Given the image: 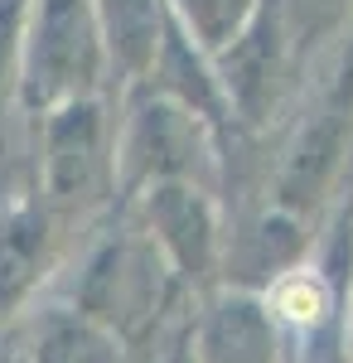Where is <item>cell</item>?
I'll return each instance as SVG.
<instances>
[{"instance_id":"obj_6","label":"cell","mask_w":353,"mask_h":363,"mask_svg":"<svg viewBox=\"0 0 353 363\" xmlns=\"http://www.w3.org/2000/svg\"><path fill=\"white\" fill-rule=\"evenodd\" d=\"M49 242H54V213L44 208L39 189L0 208V315H10V306H20L29 286L44 277Z\"/></svg>"},{"instance_id":"obj_1","label":"cell","mask_w":353,"mask_h":363,"mask_svg":"<svg viewBox=\"0 0 353 363\" xmlns=\"http://www.w3.org/2000/svg\"><path fill=\"white\" fill-rule=\"evenodd\" d=\"M107 73V44L92 0H29L20 29V102L49 112L78 97H97Z\"/></svg>"},{"instance_id":"obj_3","label":"cell","mask_w":353,"mask_h":363,"mask_svg":"<svg viewBox=\"0 0 353 363\" xmlns=\"http://www.w3.org/2000/svg\"><path fill=\"white\" fill-rule=\"evenodd\" d=\"M116 140L97 97H78L44 112V145H39V199L49 213H87L107 203L116 189L111 169Z\"/></svg>"},{"instance_id":"obj_8","label":"cell","mask_w":353,"mask_h":363,"mask_svg":"<svg viewBox=\"0 0 353 363\" xmlns=\"http://www.w3.org/2000/svg\"><path fill=\"white\" fill-rule=\"evenodd\" d=\"M247 10H252V0H174V20L194 34V44L203 54H218L237 34Z\"/></svg>"},{"instance_id":"obj_7","label":"cell","mask_w":353,"mask_h":363,"mask_svg":"<svg viewBox=\"0 0 353 363\" xmlns=\"http://www.w3.org/2000/svg\"><path fill=\"white\" fill-rule=\"evenodd\" d=\"M164 0H92V15L102 25V44L126 73V83H140L155 63L164 29Z\"/></svg>"},{"instance_id":"obj_2","label":"cell","mask_w":353,"mask_h":363,"mask_svg":"<svg viewBox=\"0 0 353 363\" xmlns=\"http://www.w3.org/2000/svg\"><path fill=\"white\" fill-rule=\"evenodd\" d=\"M111 169H116V189L126 199L160 179L208 189L218 174V140L184 102L164 97L150 83H136V102L111 150Z\"/></svg>"},{"instance_id":"obj_5","label":"cell","mask_w":353,"mask_h":363,"mask_svg":"<svg viewBox=\"0 0 353 363\" xmlns=\"http://www.w3.org/2000/svg\"><path fill=\"white\" fill-rule=\"evenodd\" d=\"M136 199L140 228L164 257V267H174L179 277H208L218 272V213L208 203V189L198 184H179V179H160L145 184Z\"/></svg>"},{"instance_id":"obj_4","label":"cell","mask_w":353,"mask_h":363,"mask_svg":"<svg viewBox=\"0 0 353 363\" xmlns=\"http://www.w3.org/2000/svg\"><path fill=\"white\" fill-rule=\"evenodd\" d=\"M286 68V0H252L237 34L218 49V83L232 116L242 121H267L271 87Z\"/></svg>"},{"instance_id":"obj_9","label":"cell","mask_w":353,"mask_h":363,"mask_svg":"<svg viewBox=\"0 0 353 363\" xmlns=\"http://www.w3.org/2000/svg\"><path fill=\"white\" fill-rule=\"evenodd\" d=\"M39 363H102V339L92 335L78 315L73 320H58V325H49V335H44Z\"/></svg>"}]
</instances>
